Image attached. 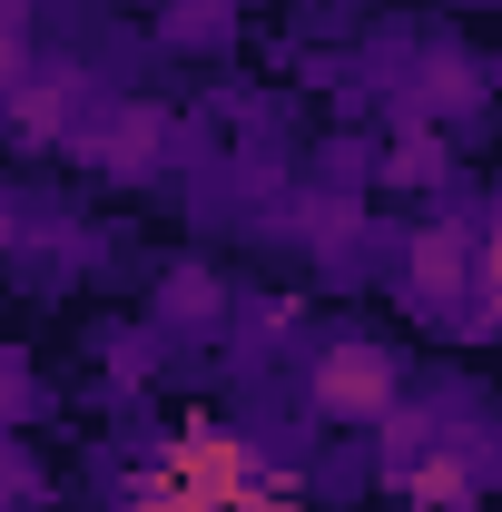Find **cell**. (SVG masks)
Listing matches in <instances>:
<instances>
[{
    "label": "cell",
    "instance_id": "1",
    "mask_svg": "<svg viewBox=\"0 0 502 512\" xmlns=\"http://www.w3.org/2000/svg\"><path fill=\"white\" fill-rule=\"evenodd\" d=\"M119 512H306V483L276 473L247 434L207 414H168L158 453L119 473Z\"/></svg>",
    "mask_w": 502,
    "mask_h": 512
},
{
    "label": "cell",
    "instance_id": "2",
    "mask_svg": "<svg viewBox=\"0 0 502 512\" xmlns=\"http://www.w3.org/2000/svg\"><path fill=\"white\" fill-rule=\"evenodd\" d=\"M394 394H404V365H394V345L375 335H325L306 365V404L325 424H384L394 414Z\"/></svg>",
    "mask_w": 502,
    "mask_h": 512
},
{
    "label": "cell",
    "instance_id": "3",
    "mask_svg": "<svg viewBox=\"0 0 502 512\" xmlns=\"http://www.w3.org/2000/svg\"><path fill=\"white\" fill-rule=\"evenodd\" d=\"M404 296H414V316H453V306H473V227H414L404 237Z\"/></svg>",
    "mask_w": 502,
    "mask_h": 512
},
{
    "label": "cell",
    "instance_id": "4",
    "mask_svg": "<svg viewBox=\"0 0 502 512\" xmlns=\"http://www.w3.org/2000/svg\"><path fill=\"white\" fill-rule=\"evenodd\" d=\"M69 99H79V79H20L10 99H0V119H10V138L20 148H50V138H69Z\"/></svg>",
    "mask_w": 502,
    "mask_h": 512
},
{
    "label": "cell",
    "instance_id": "5",
    "mask_svg": "<svg viewBox=\"0 0 502 512\" xmlns=\"http://www.w3.org/2000/svg\"><path fill=\"white\" fill-rule=\"evenodd\" d=\"M394 493L414 512H473V453H443V444L414 453V463L394 473Z\"/></svg>",
    "mask_w": 502,
    "mask_h": 512
},
{
    "label": "cell",
    "instance_id": "6",
    "mask_svg": "<svg viewBox=\"0 0 502 512\" xmlns=\"http://www.w3.org/2000/svg\"><path fill=\"white\" fill-rule=\"evenodd\" d=\"M168 148V119L158 109H109V128L89 138V158H109V168H148Z\"/></svg>",
    "mask_w": 502,
    "mask_h": 512
},
{
    "label": "cell",
    "instance_id": "7",
    "mask_svg": "<svg viewBox=\"0 0 502 512\" xmlns=\"http://www.w3.org/2000/svg\"><path fill=\"white\" fill-rule=\"evenodd\" d=\"M227 20H237V0H178V10H168V40H178V50H217Z\"/></svg>",
    "mask_w": 502,
    "mask_h": 512
},
{
    "label": "cell",
    "instance_id": "8",
    "mask_svg": "<svg viewBox=\"0 0 502 512\" xmlns=\"http://www.w3.org/2000/svg\"><path fill=\"white\" fill-rule=\"evenodd\" d=\"M473 325H502V217L473 237Z\"/></svg>",
    "mask_w": 502,
    "mask_h": 512
},
{
    "label": "cell",
    "instance_id": "9",
    "mask_svg": "<svg viewBox=\"0 0 502 512\" xmlns=\"http://www.w3.org/2000/svg\"><path fill=\"white\" fill-rule=\"evenodd\" d=\"M158 306H168V316H178V325H197V316H217V306H227V286H217V276H207V266H178V276H168V296H158Z\"/></svg>",
    "mask_w": 502,
    "mask_h": 512
},
{
    "label": "cell",
    "instance_id": "10",
    "mask_svg": "<svg viewBox=\"0 0 502 512\" xmlns=\"http://www.w3.org/2000/svg\"><path fill=\"white\" fill-rule=\"evenodd\" d=\"M394 178L424 188V178H434V138H404V148H394Z\"/></svg>",
    "mask_w": 502,
    "mask_h": 512
},
{
    "label": "cell",
    "instance_id": "11",
    "mask_svg": "<svg viewBox=\"0 0 502 512\" xmlns=\"http://www.w3.org/2000/svg\"><path fill=\"white\" fill-rule=\"evenodd\" d=\"M30 503V463H20V453H0V512H20Z\"/></svg>",
    "mask_w": 502,
    "mask_h": 512
},
{
    "label": "cell",
    "instance_id": "12",
    "mask_svg": "<svg viewBox=\"0 0 502 512\" xmlns=\"http://www.w3.org/2000/svg\"><path fill=\"white\" fill-rule=\"evenodd\" d=\"M20 79H30V50H20V30H0V99H10Z\"/></svg>",
    "mask_w": 502,
    "mask_h": 512
},
{
    "label": "cell",
    "instance_id": "13",
    "mask_svg": "<svg viewBox=\"0 0 502 512\" xmlns=\"http://www.w3.org/2000/svg\"><path fill=\"white\" fill-rule=\"evenodd\" d=\"M20 20H30V0H0V30H20Z\"/></svg>",
    "mask_w": 502,
    "mask_h": 512
},
{
    "label": "cell",
    "instance_id": "14",
    "mask_svg": "<svg viewBox=\"0 0 502 512\" xmlns=\"http://www.w3.org/2000/svg\"><path fill=\"white\" fill-rule=\"evenodd\" d=\"M0 256H10V207H0Z\"/></svg>",
    "mask_w": 502,
    "mask_h": 512
}]
</instances>
